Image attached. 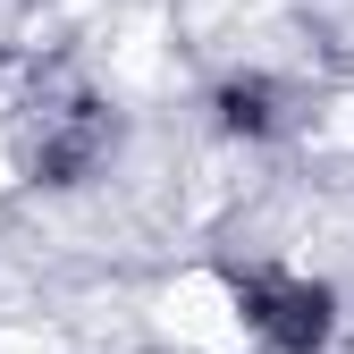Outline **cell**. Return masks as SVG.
<instances>
[{
	"mask_svg": "<svg viewBox=\"0 0 354 354\" xmlns=\"http://www.w3.org/2000/svg\"><path fill=\"white\" fill-rule=\"evenodd\" d=\"M0 354H51V346H42L34 329H0Z\"/></svg>",
	"mask_w": 354,
	"mask_h": 354,
	"instance_id": "obj_3",
	"label": "cell"
},
{
	"mask_svg": "<svg viewBox=\"0 0 354 354\" xmlns=\"http://www.w3.org/2000/svg\"><path fill=\"white\" fill-rule=\"evenodd\" d=\"M152 329L177 354H245L253 346V313H245V295L219 270H177L152 295Z\"/></svg>",
	"mask_w": 354,
	"mask_h": 354,
	"instance_id": "obj_1",
	"label": "cell"
},
{
	"mask_svg": "<svg viewBox=\"0 0 354 354\" xmlns=\"http://www.w3.org/2000/svg\"><path fill=\"white\" fill-rule=\"evenodd\" d=\"M9 177H17V160H9V144H0V186H9Z\"/></svg>",
	"mask_w": 354,
	"mask_h": 354,
	"instance_id": "obj_4",
	"label": "cell"
},
{
	"mask_svg": "<svg viewBox=\"0 0 354 354\" xmlns=\"http://www.w3.org/2000/svg\"><path fill=\"white\" fill-rule=\"evenodd\" d=\"M321 144H337V152H354V93H346V102H337V110L321 118Z\"/></svg>",
	"mask_w": 354,
	"mask_h": 354,
	"instance_id": "obj_2",
	"label": "cell"
}]
</instances>
